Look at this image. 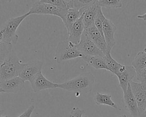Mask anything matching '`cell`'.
Returning <instances> with one entry per match:
<instances>
[{"mask_svg":"<svg viewBox=\"0 0 146 117\" xmlns=\"http://www.w3.org/2000/svg\"><path fill=\"white\" fill-rule=\"evenodd\" d=\"M95 76L91 72L83 73L63 83L57 84V87L70 92L88 93L92 91Z\"/></svg>","mask_w":146,"mask_h":117,"instance_id":"obj_1","label":"cell"},{"mask_svg":"<svg viewBox=\"0 0 146 117\" xmlns=\"http://www.w3.org/2000/svg\"><path fill=\"white\" fill-rule=\"evenodd\" d=\"M23 66L17 55L11 53L0 65V82L18 76Z\"/></svg>","mask_w":146,"mask_h":117,"instance_id":"obj_2","label":"cell"},{"mask_svg":"<svg viewBox=\"0 0 146 117\" xmlns=\"http://www.w3.org/2000/svg\"><path fill=\"white\" fill-rule=\"evenodd\" d=\"M30 14L27 12L21 16L9 19L3 24L0 31L2 40L11 44H16L18 40V36L16 34L17 30L22 22Z\"/></svg>","mask_w":146,"mask_h":117,"instance_id":"obj_3","label":"cell"},{"mask_svg":"<svg viewBox=\"0 0 146 117\" xmlns=\"http://www.w3.org/2000/svg\"><path fill=\"white\" fill-rule=\"evenodd\" d=\"M82 57V54L78 50L76 45L68 40H66L59 42L57 45L54 60L60 63L63 61Z\"/></svg>","mask_w":146,"mask_h":117,"instance_id":"obj_4","label":"cell"},{"mask_svg":"<svg viewBox=\"0 0 146 117\" xmlns=\"http://www.w3.org/2000/svg\"><path fill=\"white\" fill-rule=\"evenodd\" d=\"M67 10L60 8L55 5L46 3L40 1H36L28 12L31 14H42L58 16L62 19L64 18Z\"/></svg>","mask_w":146,"mask_h":117,"instance_id":"obj_5","label":"cell"},{"mask_svg":"<svg viewBox=\"0 0 146 117\" xmlns=\"http://www.w3.org/2000/svg\"><path fill=\"white\" fill-rule=\"evenodd\" d=\"M78 50L83 56H97L103 57L102 51L96 46L84 30L79 44L76 45Z\"/></svg>","mask_w":146,"mask_h":117,"instance_id":"obj_6","label":"cell"},{"mask_svg":"<svg viewBox=\"0 0 146 117\" xmlns=\"http://www.w3.org/2000/svg\"><path fill=\"white\" fill-rule=\"evenodd\" d=\"M129 84L137 104L139 117H143L146 107V83L131 80Z\"/></svg>","mask_w":146,"mask_h":117,"instance_id":"obj_7","label":"cell"},{"mask_svg":"<svg viewBox=\"0 0 146 117\" xmlns=\"http://www.w3.org/2000/svg\"><path fill=\"white\" fill-rule=\"evenodd\" d=\"M135 72V69L132 66L122 65L119 70L115 74L118 78L119 86L122 89L123 93L127 91L128 86L130 82L132 80Z\"/></svg>","mask_w":146,"mask_h":117,"instance_id":"obj_8","label":"cell"},{"mask_svg":"<svg viewBox=\"0 0 146 117\" xmlns=\"http://www.w3.org/2000/svg\"><path fill=\"white\" fill-rule=\"evenodd\" d=\"M43 62L40 60H32L25 64L19 75L25 82L30 81L35 75L42 71Z\"/></svg>","mask_w":146,"mask_h":117,"instance_id":"obj_9","label":"cell"},{"mask_svg":"<svg viewBox=\"0 0 146 117\" xmlns=\"http://www.w3.org/2000/svg\"><path fill=\"white\" fill-rule=\"evenodd\" d=\"M29 82L31 83L33 90L35 92L57 87V84L48 80L42 74V71L35 75Z\"/></svg>","mask_w":146,"mask_h":117,"instance_id":"obj_10","label":"cell"},{"mask_svg":"<svg viewBox=\"0 0 146 117\" xmlns=\"http://www.w3.org/2000/svg\"><path fill=\"white\" fill-rule=\"evenodd\" d=\"M84 30L96 46L102 51L104 55L107 53H111L108 50L107 45L103 34L96 29L95 25L85 29Z\"/></svg>","mask_w":146,"mask_h":117,"instance_id":"obj_11","label":"cell"},{"mask_svg":"<svg viewBox=\"0 0 146 117\" xmlns=\"http://www.w3.org/2000/svg\"><path fill=\"white\" fill-rule=\"evenodd\" d=\"M116 30V27L114 23L110 19L106 18L103 24V33L107 45L108 50L110 52L112 47L116 44V41L114 38Z\"/></svg>","mask_w":146,"mask_h":117,"instance_id":"obj_12","label":"cell"},{"mask_svg":"<svg viewBox=\"0 0 146 117\" xmlns=\"http://www.w3.org/2000/svg\"><path fill=\"white\" fill-rule=\"evenodd\" d=\"M25 81L19 76L0 82V87L4 92L16 93L23 89Z\"/></svg>","mask_w":146,"mask_h":117,"instance_id":"obj_13","label":"cell"},{"mask_svg":"<svg viewBox=\"0 0 146 117\" xmlns=\"http://www.w3.org/2000/svg\"><path fill=\"white\" fill-rule=\"evenodd\" d=\"M123 103L125 108L130 113L132 117H139V110L136 101L133 95L130 84L123 94Z\"/></svg>","mask_w":146,"mask_h":117,"instance_id":"obj_14","label":"cell"},{"mask_svg":"<svg viewBox=\"0 0 146 117\" xmlns=\"http://www.w3.org/2000/svg\"><path fill=\"white\" fill-rule=\"evenodd\" d=\"M84 25L83 23V15L75 21L71 26L69 32V37L67 39L69 41L75 45L79 43L83 33L84 31Z\"/></svg>","mask_w":146,"mask_h":117,"instance_id":"obj_15","label":"cell"},{"mask_svg":"<svg viewBox=\"0 0 146 117\" xmlns=\"http://www.w3.org/2000/svg\"><path fill=\"white\" fill-rule=\"evenodd\" d=\"M98 6L99 5L97 1H94V2L85 10L83 14V19L85 29L94 25V21L97 14Z\"/></svg>","mask_w":146,"mask_h":117,"instance_id":"obj_16","label":"cell"},{"mask_svg":"<svg viewBox=\"0 0 146 117\" xmlns=\"http://www.w3.org/2000/svg\"><path fill=\"white\" fill-rule=\"evenodd\" d=\"M87 7L81 10H77L75 9H68L67 10L66 13L64 18L62 19V21L67 29V33L69 32V30L73 23L83 15Z\"/></svg>","mask_w":146,"mask_h":117,"instance_id":"obj_17","label":"cell"},{"mask_svg":"<svg viewBox=\"0 0 146 117\" xmlns=\"http://www.w3.org/2000/svg\"><path fill=\"white\" fill-rule=\"evenodd\" d=\"M82 59L89 65L96 69H104L108 70L104 57L97 56H83Z\"/></svg>","mask_w":146,"mask_h":117,"instance_id":"obj_18","label":"cell"},{"mask_svg":"<svg viewBox=\"0 0 146 117\" xmlns=\"http://www.w3.org/2000/svg\"><path fill=\"white\" fill-rule=\"evenodd\" d=\"M94 101L97 105H107L117 109V106L112 100L111 95L96 92L94 96Z\"/></svg>","mask_w":146,"mask_h":117,"instance_id":"obj_19","label":"cell"},{"mask_svg":"<svg viewBox=\"0 0 146 117\" xmlns=\"http://www.w3.org/2000/svg\"><path fill=\"white\" fill-rule=\"evenodd\" d=\"M12 44L2 40V35L0 33V65L3 63L11 53Z\"/></svg>","mask_w":146,"mask_h":117,"instance_id":"obj_20","label":"cell"},{"mask_svg":"<svg viewBox=\"0 0 146 117\" xmlns=\"http://www.w3.org/2000/svg\"><path fill=\"white\" fill-rule=\"evenodd\" d=\"M104 58L108 71H111L113 74H115L122 66V64L116 62L112 57V56L111 55V53H106L104 56Z\"/></svg>","mask_w":146,"mask_h":117,"instance_id":"obj_21","label":"cell"},{"mask_svg":"<svg viewBox=\"0 0 146 117\" xmlns=\"http://www.w3.org/2000/svg\"><path fill=\"white\" fill-rule=\"evenodd\" d=\"M132 66L136 71L146 67V52H139L132 61Z\"/></svg>","mask_w":146,"mask_h":117,"instance_id":"obj_22","label":"cell"},{"mask_svg":"<svg viewBox=\"0 0 146 117\" xmlns=\"http://www.w3.org/2000/svg\"><path fill=\"white\" fill-rule=\"evenodd\" d=\"M97 2L99 6L107 9L120 8L123 6L122 2L120 0H99Z\"/></svg>","mask_w":146,"mask_h":117,"instance_id":"obj_23","label":"cell"},{"mask_svg":"<svg viewBox=\"0 0 146 117\" xmlns=\"http://www.w3.org/2000/svg\"><path fill=\"white\" fill-rule=\"evenodd\" d=\"M106 18L105 17L102 12V7L99 6L98 8L97 14L94 21V25L96 27V29L103 34V24Z\"/></svg>","mask_w":146,"mask_h":117,"instance_id":"obj_24","label":"cell"},{"mask_svg":"<svg viewBox=\"0 0 146 117\" xmlns=\"http://www.w3.org/2000/svg\"><path fill=\"white\" fill-rule=\"evenodd\" d=\"M42 2L51 4L62 9L67 10V0H40Z\"/></svg>","mask_w":146,"mask_h":117,"instance_id":"obj_25","label":"cell"},{"mask_svg":"<svg viewBox=\"0 0 146 117\" xmlns=\"http://www.w3.org/2000/svg\"><path fill=\"white\" fill-rule=\"evenodd\" d=\"M136 72L137 74V79L140 83H146V67L136 71Z\"/></svg>","mask_w":146,"mask_h":117,"instance_id":"obj_26","label":"cell"},{"mask_svg":"<svg viewBox=\"0 0 146 117\" xmlns=\"http://www.w3.org/2000/svg\"><path fill=\"white\" fill-rule=\"evenodd\" d=\"M84 113H85L84 110H81L78 107H74L70 112L69 117H82Z\"/></svg>","mask_w":146,"mask_h":117,"instance_id":"obj_27","label":"cell"},{"mask_svg":"<svg viewBox=\"0 0 146 117\" xmlns=\"http://www.w3.org/2000/svg\"><path fill=\"white\" fill-rule=\"evenodd\" d=\"M34 110V106H31L18 117H31V115Z\"/></svg>","mask_w":146,"mask_h":117,"instance_id":"obj_28","label":"cell"},{"mask_svg":"<svg viewBox=\"0 0 146 117\" xmlns=\"http://www.w3.org/2000/svg\"><path fill=\"white\" fill-rule=\"evenodd\" d=\"M137 18H139V19H143V21H146V13L145 14H144L143 15H137Z\"/></svg>","mask_w":146,"mask_h":117,"instance_id":"obj_29","label":"cell"},{"mask_svg":"<svg viewBox=\"0 0 146 117\" xmlns=\"http://www.w3.org/2000/svg\"><path fill=\"white\" fill-rule=\"evenodd\" d=\"M144 52H146V42L145 43V45H144V50H143Z\"/></svg>","mask_w":146,"mask_h":117,"instance_id":"obj_30","label":"cell"},{"mask_svg":"<svg viewBox=\"0 0 146 117\" xmlns=\"http://www.w3.org/2000/svg\"><path fill=\"white\" fill-rule=\"evenodd\" d=\"M3 112H4V110H0V115H2V114L3 113Z\"/></svg>","mask_w":146,"mask_h":117,"instance_id":"obj_31","label":"cell"},{"mask_svg":"<svg viewBox=\"0 0 146 117\" xmlns=\"http://www.w3.org/2000/svg\"><path fill=\"white\" fill-rule=\"evenodd\" d=\"M143 117H146V107H145V111H144V113Z\"/></svg>","mask_w":146,"mask_h":117,"instance_id":"obj_32","label":"cell"},{"mask_svg":"<svg viewBox=\"0 0 146 117\" xmlns=\"http://www.w3.org/2000/svg\"><path fill=\"white\" fill-rule=\"evenodd\" d=\"M118 117H127V116H126V115L123 114V115H120V116H119Z\"/></svg>","mask_w":146,"mask_h":117,"instance_id":"obj_33","label":"cell"},{"mask_svg":"<svg viewBox=\"0 0 146 117\" xmlns=\"http://www.w3.org/2000/svg\"><path fill=\"white\" fill-rule=\"evenodd\" d=\"M1 92H3V90L0 87V93H1Z\"/></svg>","mask_w":146,"mask_h":117,"instance_id":"obj_34","label":"cell"},{"mask_svg":"<svg viewBox=\"0 0 146 117\" xmlns=\"http://www.w3.org/2000/svg\"><path fill=\"white\" fill-rule=\"evenodd\" d=\"M0 117H8L7 116H3V115H0Z\"/></svg>","mask_w":146,"mask_h":117,"instance_id":"obj_35","label":"cell"},{"mask_svg":"<svg viewBox=\"0 0 146 117\" xmlns=\"http://www.w3.org/2000/svg\"></svg>","mask_w":146,"mask_h":117,"instance_id":"obj_36","label":"cell"}]
</instances>
